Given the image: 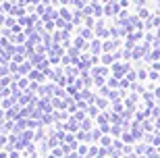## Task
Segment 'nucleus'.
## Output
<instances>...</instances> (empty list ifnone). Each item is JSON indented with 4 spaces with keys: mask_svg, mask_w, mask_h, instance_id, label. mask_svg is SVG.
Returning a JSON list of instances; mask_svg holds the SVG:
<instances>
[]
</instances>
